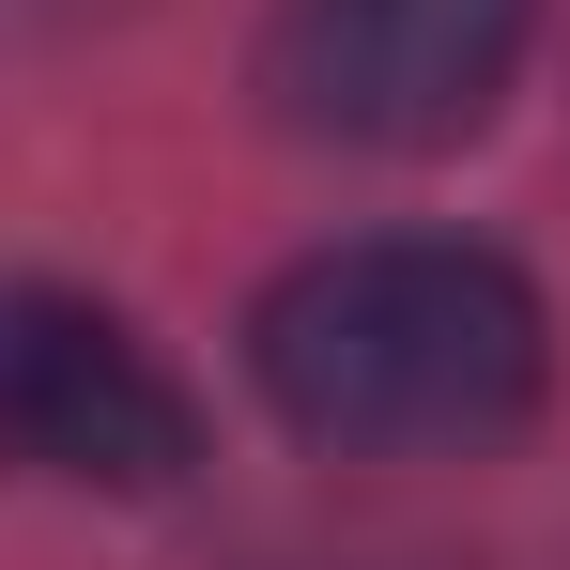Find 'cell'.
<instances>
[{"label": "cell", "instance_id": "cell-1", "mask_svg": "<svg viewBox=\"0 0 570 570\" xmlns=\"http://www.w3.org/2000/svg\"><path fill=\"white\" fill-rule=\"evenodd\" d=\"M247 371L340 463H448V448L524 432L556 324L524 263H493L463 232H355V247H308L247 308Z\"/></svg>", "mask_w": 570, "mask_h": 570}, {"label": "cell", "instance_id": "cell-2", "mask_svg": "<svg viewBox=\"0 0 570 570\" xmlns=\"http://www.w3.org/2000/svg\"><path fill=\"white\" fill-rule=\"evenodd\" d=\"M524 31L540 0H278L263 94L293 139H340V155H448L463 124H493Z\"/></svg>", "mask_w": 570, "mask_h": 570}, {"label": "cell", "instance_id": "cell-3", "mask_svg": "<svg viewBox=\"0 0 570 570\" xmlns=\"http://www.w3.org/2000/svg\"><path fill=\"white\" fill-rule=\"evenodd\" d=\"M0 463L94 478V493H170L200 463L186 385L155 371L78 293H0Z\"/></svg>", "mask_w": 570, "mask_h": 570}]
</instances>
